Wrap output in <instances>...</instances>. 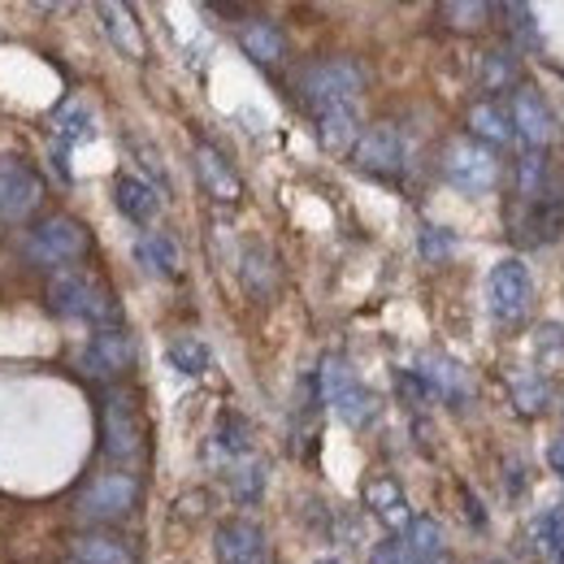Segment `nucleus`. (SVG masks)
I'll return each instance as SVG.
<instances>
[{"label":"nucleus","mask_w":564,"mask_h":564,"mask_svg":"<svg viewBox=\"0 0 564 564\" xmlns=\"http://www.w3.org/2000/svg\"><path fill=\"white\" fill-rule=\"evenodd\" d=\"M547 400H552V387H547L543 378H521V382L512 387V409H517L521 417H539V413L547 409Z\"/></svg>","instance_id":"obj_33"},{"label":"nucleus","mask_w":564,"mask_h":564,"mask_svg":"<svg viewBox=\"0 0 564 564\" xmlns=\"http://www.w3.org/2000/svg\"><path fill=\"white\" fill-rule=\"evenodd\" d=\"M44 200V183L22 161L0 165V221H26Z\"/></svg>","instance_id":"obj_13"},{"label":"nucleus","mask_w":564,"mask_h":564,"mask_svg":"<svg viewBox=\"0 0 564 564\" xmlns=\"http://www.w3.org/2000/svg\"><path fill=\"white\" fill-rule=\"evenodd\" d=\"M205 508H209V495L205 491H192L178 499V517H192L196 521V517H205Z\"/></svg>","instance_id":"obj_38"},{"label":"nucleus","mask_w":564,"mask_h":564,"mask_svg":"<svg viewBox=\"0 0 564 564\" xmlns=\"http://www.w3.org/2000/svg\"><path fill=\"white\" fill-rule=\"evenodd\" d=\"M100 18H105V35L118 44V53L122 57H131V62H143V31L140 22H135V13L127 9V4H113V0H105L100 4Z\"/></svg>","instance_id":"obj_20"},{"label":"nucleus","mask_w":564,"mask_h":564,"mask_svg":"<svg viewBox=\"0 0 564 564\" xmlns=\"http://www.w3.org/2000/svg\"><path fill=\"white\" fill-rule=\"evenodd\" d=\"M417 378H422V387L430 395H438L443 404H469V395H474V387H469V373L452 360V356L443 352H422L417 356V369H413Z\"/></svg>","instance_id":"obj_14"},{"label":"nucleus","mask_w":564,"mask_h":564,"mask_svg":"<svg viewBox=\"0 0 564 564\" xmlns=\"http://www.w3.org/2000/svg\"><path fill=\"white\" fill-rule=\"evenodd\" d=\"M561 413H564V404H561Z\"/></svg>","instance_id":"obj_45"},{"label":"nucleus","mask_w":564,"mask_h":564,"mask_svg":"<svg viewBox=\"0 0 564 564\" xmlns=\"http://www.w3.org/2000/svg\"><path fill=\"white\" fill-rule=\"evenodd\" d=\"M196 178L217 205H239V196H243L239 174L230 170V161L213 143H196Z\"/></svg>","instance_id":"obj_16"},{"label":"nucleus","mask_w":564,"mask_h":564,"mask_svg":"<svg viewBox=\"0 0 564 564\" xmlns=\"http://www.w3.org/2000/svg\"><path fill=\"white\" fill-rule=\"evenodd\" d=\"M313 564H344L339 556H322V561H313Z\"/></svg>","instance_id":"obj_42"},{"label":"nucleus","mask_w":564,"mask_h":564,"mask_svg":"<svg viewBox=\"0 0 564 564\" xmlns=\"http://www.w3.org/2000/svg\"><path fill=\"white\" fill-rule=\"evenodd\" d=\"M330 409L339 413V422H348L352 430H360V425H369L373 417H378V395H373V391H365V387L356 382L352 391H348V395H339Z\"/></svg>","instance_id":"obj_30"},{"label":"nucleus","mask_w":564,"mask_h":564,"mask_svg":"<svg viewBox=\"0 0 564 564\" xmlns=\"http://www.w3.org/2000/svg\"><path fill=\"white\" fill-rule=\"evenodd\" d=\"M265 478H270V465L257 460V456H243L230 465V495L239 503H257L265 495Z\"/></svg>","instance_id":"obj_27"},{"label":"nucleus","mask_w":564,"mask_h":564,"mask_svg":"<svg viewBox=\"0 0 564 564\" xmlns=\"http://www.w3.org/2000/svg\"><path fill=\"white\" fill-rule=\"evenodd\" d=\"M295 91H300V105H308L322 118L330 109H348L365 91V70L352 57H326V62H313V66L300 70Z\"/></svg>","instance_id":"obj_2"},{"label":"nucleus","mask_w":564,"mask_h":564,"mask_svg":"<svg viewBox=\"0 0 564 564\" xmlns=\"http://www.w3.org/2000/svg\"><path fill=\"white\" fill-rule=\"evenodd\" d=\"M100 447L118 465L143 460V452H148V425H143L135 395H127V391H109L105 395V404H100Z\"/></svg>","instance_id":"obj_3"},{"label":"nucleus","mask_w":564,"mask_h":564,"mask_svg":"<svg viewBox=\"0 0 564 564\" xmlns=\"http://www.w3.org/2000/svg\"><path fill=\"white\" fill-rule=\"evenodd\" d=\"M87 252V230H83V221H74L66 213H57V217H44L35 230H31V239H26V257L35 261V265H70Z\"/></svg>","instance_id":"obj_7"},{"label":"nucleus","mask_w":564,"mask_h":564,"mask_svg":"<svg viewBox=\"0 0 564 564\" xmlns=\"http://www.w3.org/2000/svg\"><path fill=\"white\" fill-rule=\"evenodd\" d=\"M487 564H512V561H487Z\"/></svg>","instance_id":"obj_43"},{"label":"nucleus","mask_w":564,"mask_h":564,"mask_svg":"<svg viewBox=\"0 0 564 564\" xmlns=\"http://www.w3.org/2000/svg\"><path fill=\"white\" fill-rule=\"evenodd\" d=\"M70 561L78 564H140L131 543H122L118 534H74Z\"/></svg>","instance_id":"obj_22"},{"label":"nucleus","mask_w":564,"mask_h":564,"mask_svg":"<svg viewBox=\"0 0 564 564\" xmlns=\"http://www.w3.org/2000/svg\"><path fill=\"white\" fill-rule=\"evenodd\" d=\"M517 83V57L512 53H487L482 57V87L487 91H512Z\"/></svg>","instance_id":"obj_35"},{"label":"nucleus","mask_w":564,"mask_h":564,"mask_svg":"<svg viewBox=\"0 0 564 564\" xmlns=\"http://www.w3.org/2000/svg\"><path fill=\"white\" fill-rule=\"evenodd\" d=\"M413 564H456V561H452V556L443 552V556H434V561H413Z\"/></svg>","instance_id":"obj_41"},{"label":"nucleus","mask_w":564,"mask_h":564,"mask_svg":"<svg viewBox=\"0 0 564 564\" xmlns=\"http://www.w3.org/2000/svg\"><path fill=\"white\" fill-rule=\"evenodd\" d=\"M469 135L487 148H503L512 140V122H508V109H499L495 100H478L469 109Z\"/></svg>","instance_id":"obj_23"},{"label":"nucleus","mask_w":564,"mask_h":564,"mask_svg":"<svg viewBox=\"0 0 564 564\" xmlns=\"http://www.w3.org/2000/svg\"><path fill=\"white\" fill-rule=\"evenodd\" d=\"M417 248H422V257L430 265H443V261L456 252V239H452V230H443V226H422Z\"/></svg>","instance_id":"obj_36"},{"label":"nucleus","mask_w":564,"mask_h":564,"mask_svg":"<svg viewBox=\"0 0 564 564\" xmlns=\"http://www.w3.org/2000/svg\"><path fill=\"white\" fill-rule=\"evenodd\" d=\"M543 460H547V469H552V474H561V478H564V434H556V438L547 443Z\"/></svg>","instance_id":"obj_39"},{"label":"nucleus","mask_w":564,"mask_h":564,"mask_svg":"<svg viewBox=\"0 0 564 564\" xmlns=\"http://www.w3.org/2000/svg\"><path fill=\"white\" fill-rule=\"evenodd\" d=\"M365 508L400 539L409 525H413V508H409V495L400 491L395 478H369L365 482Z\"/></svg>","instance_id":"obj_15"},{"label":"nucleus","mask_w":564,"mask_h":564,"mask_svg":"<svg viewBox=\"0 0 564 564\" xmlns=\"http://www.w3.org/2000/svg\"><path fill=\"white\" fill-rule=\"evenodd\" d=\"M438 13H443L447 26H456V31H478V26H487V18H491L495 9L491 4H478V0H452V4H443Z\"/></svg>","instance_id":"obj_34"},{"label":"nucleus","mask_w":564,"mask_h":564,"mask_svg":"<svg viewBox=\"0 0 564 564\" xmlns=\"http://www.w3.org/2000/svg\"><path fill=\"white\" fill-rule=\"evenodd\" d=\"M356 387V373L352 365H348V356H322V369H317V391H322V400L326 404H335L339 395H348Z\"/></svg>","instance_id":"obj_28"},{"label":"nucleus","mask_w":564,"mask_h":564,"mask_svg":"<svg viewBox=\"0 0 564 564\" xmlns=\"http://www.w3.org/2000/svg\"><path fill=\"white\" fill-rule=\"evenodd\" d=\"M521 487H525V469H521V465L512 460V465H508V478H503V491H508V495H517V491H521Z\"/></svg>","instance_id":"obj_40"},{"label":"nucleus","mask_w":564,"mask_h":564,"mask_svg":"<svg viewBox=\"0 0 564 564\" xmlns=\"http://www.w3.org/2000/svg\"><path fill=\"white\" fill-rule=\"evenodd\" d=\"M248 452H252V430H248V422H243L239 413H221V417H217V430L209 434V447H205L209 465H235V460H243Z\"/></svg>","instance_id":"obj_17"},{"label":"nucleus","mask_w":564,"mask_h":564,"mask_svg":"<svg viewBox=\"0 0 564 564\" xmlns=\"http://www.w3.org/2000/svg\"><path fill=\"white\" fill-rule=\"evenodd\" d=\"M508 122H512V135L525 143L530 152H543V148H552V143H556V135H561L552 105H547V100H543L534 87H517V91H512V105H508Z\"/></svg>","instance_id":"obj_8"},{"label":"nucleus","mask_w":564,"mask_h":564,"mask_svg":"<svg viewBox=\"0 0 564 564\" xmlns=\"http://www.w3.org/2000/svg\"><path fill=\"white\" fill-rule=\"evenodd\" d=\"M317 140L326 152H352L356 140H360V127H356V109H330L317 118Z\"/></svg>","instance_id":"obj_24"},{"label":"nucleus","mask_w":564,"mask_h":564,"mask_svg":"<svg viewBox=\"0 0 564 564\" xmlns=\"http://www.w3.org/2000/svg\"><path fill=\"white\" fill-rule=\"evenodd\" d=\"M239 48H243L257 66H279L282 57H286V35H282L274 22L252 18V22L239 31Z\"/></svg>","instance_id":"obj_21"},{"label":"nucleus","mask_w":564,"mask_h":564,"mask_svg":"<svg viewBox=\"0 0 564 564\" xmlns=\"http://www.w3.org/2000/svg\"><path fill=\"white\" fill-rule=\"evenodd\" d=\"M512 230H517V239H521L525 248H539V243H556V239H561V230H564V187L556 183V178L547 183V192H543V196L521 200V213H517Z\"/></svg>","instance_id":"obj_9"},{"label":"nucleus","mask_w":564,"mask_h":564,"mask_svg":"<svg viewBox=\"0 0 564 564\" xmlns=\"http://www.w3.org/2000/svg\"><path fill=\"white\" fill-rule=\"evenodd\" d=\"M443 178L456 187V192H465V196H487L499 187V156H495V148L478 140H452L443 148Z\"/></svg>","instance_id":"obj_5"},{"label":"nucleus","mask_w":564,"mask_h":564,"mask_svg":"<svg viewBox=\"0 0 564 564\" xmlns=\"http://www.w3.org/2000/svg\"><path fill=\"white\" fill-rule=\"evenodd\" d=\"M564 539V503H556V508H543L534 521H530V543H534V552H552L556 556V547H561Z\"/></svg>","instance_id":"obj_31"},{"label":"nucleus","mask_w":564,"mask_h":564,"mask_svg":"<svg viewBox=\"0 0 564 564\" xmlns=\"http://www.w3.org/2000/svg\"><path fill=\"white\" fill-rule=\"evenodd\" d=\"M213 556L217 564H270L265 530L248 517H230L213 530Z\"/></svg>","instance_id":"obj_11"},{"label":"nucleus","mask_w":564,"mask_h":564,"mask_svg":"<svg viewBox=\"0 0 564 564\" xmlns=\"http://www.w3.org/2000/svg\"><path fill=\"white\" fill-rule=\"evenodd\" d=\"M113 205H118L122 217L148 226V221L161 213V196H156V187H148L135 174H118V178H113Z\"/></svg>","instance_id":"obj_19"},{"label":"nucleus","mask_w":564,"mask_h":564,"mask_svg":"<svg viewBox=\"0 0 564 564\" xmlns=\"http://www.w3.org/2000/svg\"><path fill=\"white\" fill-rule=\"evenodd\" d=\"M243 286L252 295H270V286H274V257H270V248H261V243L243 248Z\"/></svg>","instance_id":"obj_29"},{"label":"nucleus","mask_w":564,"mask_h":564,"mask_svg":"<svg viewBox=\"0 0 564 564\" xmlns=\"http://www.w3.org/2000/svg\"><path fill=\"white\" fill-rule=\"evenodd\" d=\"M131 365H135V339L122 326H100L83 348V369L91 378H109L113 382V378H127Z\"/></svg>","instance_id":"obj_10"},{"label":"nucleus","mask_w":564,"mask_h":564,"mask_svg":"<svg viewBox=\"0 0 564 564\" xmlns=\"http://www.w3.org/2000/svg\"><path fill=\"white\" fill-rule=\"evenodd\" d=\"M369 564H413L409 556V547H404V539H382V543H373V552H369Z\"/></svg>","instance_id":"obj_37"},{"label":"nucleus","mask_w":564,"mask_h":564,"mask_svg":"<svg viewBox=\"0 0 564 564\" xmlns=\"http://www.w3.org/2000/svg\"><path fill=\"white\" fill-rule=\"evenodd\" d=\"M53 131L62 135L66 143H78L91 135V109L83 105V100H70V105H62L57 109V118H53Z\"/></svg>","instance_id":"obj_32"},{"label":"nucleus","mask_w":564,"mask_h":564,"mask_svg":"<svg viewBox=\"0 0 564 564\" xmlns=\"http://www.w3.org/2000/svg\"><path fill=\"white\" fill-rule=\"evenodd\" d=\"M352 165L365 170V174H373V178H395V174L404 170V140H400V131L387 127V122L369 127V131L356 140Z\"/></svg>","instance_id":"obj_12"},{"label":"nucleus","mask_w":564,"mask_h":564,"mask_svg":"<svg viewBox=\"0 0 564 564\" xmlns=\"http://www.w3.org/2000/svg\"><path fill=\"white\" fill-rule=\"evenodd\" d=\"M135 261L143 265V274H152V279H178V270H183L178 243L170 235H161V230H148V235L135 239Z\"/></svg>","instance_id":"obj_18"},{"label":"nucleus","mask_w":564,"mask_h":564,"mask_svg":"<svg viewBox=\"0 0 564 564\" xmlns=\"http://www.w3.org/2000/svg\"><path fill=\"white\" fill-rule=\"evenodd\" d=\"M165 360H170L183 378H205L213 365V352L200 335H178V339L165 348Z\"/></svg>","instance_id":"obj_25"},{"label":"nucleus","mask_w":564,"mask_h":564,"mask_svg":"<svg viewBox=\"0 0 564 564\" xmlns=\"http://www.w3.org/2000/svg\"><path fill=\"white\" fill-rule=\"evenodd\" d=\"M140 478L135 474H127V469H113V474H100V478H91L78 499H74V512H78V521H87V525H113V521H122V517H131L135 508H140Z\"/></svg>","instance_id":"obj_4"},{"label":"nucleus","mask_w":564,"mask_h":564,"mask_svg":"<svg viewBox=\"0 0 564 564\" xmlns=\"http://www.w3.org/2000/svg\"><path fill=\"white\" fill-rule=\"evenodd\" d=\"M48 304L62 317H78L91 326H118V317H122L113 291L87 270H57L48 279Z\"/></svg>","instance_id":"obj_1"},{"label":"nucleus","mask_w":564,"mask_h":564,"mask_svg":"<svg viewBox=\"0 0 564 564\" xmlns=\"http://www.w3.org/2000/svg\"><path fill=\"white\" fill-rule=\"evenodd\" d=\"M404 547H409L413 561H434V556L447 552V534L434 517H413V525L404 530Z\"/></svg>","instance_id":"obj_26"},{"label":"nucleus","mask_w":564,"mask_h":564,"mask_svg":"<svg viewBox=\"0 0 564 564\" xmlns=\"http://www.w3.org/2000/svg\"><path fill=\"white\" fill-rule=\"evenodd\" d=\"M66 564H78V561H66Z\"/></svg>","instance_id":"obj_44"},{"label":"nucleus","mask_w":564,"mask_h":564,"mask_svg":"<svg viewBox=\"0 0 564 564\" xmlns=\"http://www.w3.org/2000/svg\"><path fill=\"white\" fill-rule=\"evenodd\" d=\"M487 304H491V317L499 326H521V322L530 317L534 279H530L525 261H517V257L495 261L491 279H487Z\"/></svg>","instance_id":"obj_6"}]
</instances>
